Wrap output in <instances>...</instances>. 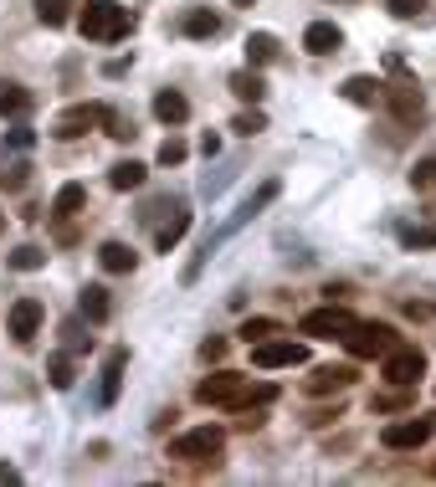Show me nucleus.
Here are the masks:
<instances>
[{
  "label": "nucleus",
  "instance_id": "obj_10",
  "mask_svg": "<svg viewBox=\"0 0 436 487\" xmlns=\"http://www.w3.org/2000/svg\"><path fill=\"white\" fill-rule=\"evenodd\" d=\"M103 119H108V103H78V108L57 113L52 134H57V139H78V134H87L93 123H103Z\"/></svg>",
  "mask_w": 436,
  "mask_h": 487
},
{
  "label": "nucleus",
  "instance_id": "obj_34",
  "mask_svg": "<svg viewBox=\"0 0 436 487\" xmlns=\"http://www.w3.org/2000/svg\"><path fill=\"white\" fill-rule=\"evenodd\" d=\"M411 185H415V190H436V160H421V164H415V169H411Z\"/></svg>",
  "mask_w": 436,
  "mask_h": 487
},
{
  "label": "nucleus",
  "instance_id": "obj_31",
  "mask_svg": "<svg viewBox=\"0 0 436 487\" xmlns=\"http://www.w3.org/2000/svg\"><path fill=\"white\" fill-rule=\"evenodd\" d=\"M37 16H42L46 26H67V16H72V0H37Z\"/></svg>",
  "mask_w": 436,
  "mask_h": 487
},
{
  "label": "nucleus",
  "instance_id": "obj_17",
  "mask_svg": "<svg viewBox=\"0 0 436 487\" xmlns=\"http://www.w3.org/2000/svg\"><path fill=\"white\" fill-rule=\"evenodd\" d=\"M83 205H87V190H83L78 180H67L62 190L52 195V221H72V216H78Z\"/></svg>",
  "mask_w": 436,
  "mask_h": 487
},
{
  "label": "nucleus",
  "instance_id": "obj_2",
  "mask_svg": "<svg viewBox=\"0 0 436 487\" xmlns=\"http://www.w3.org/2000/svg\"><path fill=\"white\" fill-rule=\"evenodd\" d=\"M87 41H124L134 31V11L119 0H83V16H78Z\"/></svg>",
  "mask_w": 436,
  "mask_h": 487
},
{
  "label": "nucleus",
  "instance_id": "obj_33",
  "mask_svg": "<svg viewBox=\"0 0 436 487\" xmlns=\"http://www.w3.org/2000/svg\"><path fill=\"white\" fill-rule=\"evenodd\" d=\"M385 11H391L395 21H411V16H421V11H426V0H385Z\"/></svg>",
  "mask_w": 436,
  "mask_h": 487
},
{
  "label": "nucleus",
  "instance_id": "obj_7",
  "mask_svg": "<svg viewBox=\"0 0 436 487\" xmlns=\"http://www.w3.org/2000/svg\"><path fill=\"white\" fill-rule=\"evenodd\" d=\"M432 431H436L432 416H411V421H391V426L380 431V442L391 451H421L432 442Z\"/></svg>",
  "mask_w": 436,
  "mask_h": 487
},
{
  "label": "nucleus",
  "instance_id": "obj_21",
  "mask_svg": "<svg viewBox=\"0 0 436 487\" xmlns=\"http://www.w3.org/2000/svg\"><path fill=\"white\" fill-rule=\"evenodd\" d=\"M31 113V93L21 82H5L0 78V119H26Z\"/></svg>",
  "mask_w": 436,
  "mask_h": 487
},
{
  "label": "nucleus",
  "instance_id": "obj_19",
  "mask_svg": "<svg viewBox=\"0 0 436 487\" xmlns=\"http://www.w3.org/2000/svg\"><path fill=\"white\" fill-rule=\"evenodd\" d=\"M154 119L160 123H185L190 119V103H185V93H175V87H165V93H154Z\"/></svg>",
  "mask_w": 436,
  "mask_h": 487
},
{
  "label": "nucleus",
  "instance_id": "obj_22",
  "mask_svg": "<svg viewBox=\"0 0 436 487\" xmlns=\"http://www.w3.org/2000/svg\"><path fill=\"white\" fill-rule=\"evenodd\" d=\"M98 262H103V272H134L139 267V252L124 242H103L98 246Z\"/></svg>",
  "mask_w": 436,
  "mask_h": 487
},
{
  "label": "nucleus",
  "instance_id": "obj_29",
  "mask_svg": "<svg viewBox=\"0 0 436 487\" xmlns=\"http://www.w3.org/2000/svg\"><path fill=\"white\" fill-rule=\"evenodd\" d=\"M236 334H242V344H262V339H272V334H283V324H277V318H247Z\"/></svg>",
  "mask_w": 436,
  "mask_h": 487
},
{
  "label": "nucleus",
  "instance_id": "obj_3",
  "mask_svg": "<svg viewBox=\"0 0 436 487\" xmlns=\"http://www.w3.org/2000/svg\"><path fill=\"white\" fill-rule=\"evenodd\" d=\"M380 375L391 380L395 390H411L421 375H426V354L415 344H391L385 354H380Z\"/></svg>",
  "mask_w": 436,
  "mask_h": 487
},
{
  "label": "nucleus",
  "instance_id": "obj_40",
  "mask_svg": "<svg viewBox=\"0 0 436 487\" xmlns=\"http://www.w3.org/2000/svg\"><path fill=\"white\" fill-rule=\"evenodd\" d=\"M406 313H411V318H436V308L432 303H415V298L406 303Z\"/></svg>",
  "mask_w": 436,
  "mask_h": 487
},
{
  "label": "nucleus",
  "instance_id": "obj_44",
  "mask_svg": "<svg viewBox=\"0 0 436 487\" xmlns=\"http://www.w3.org/2000/svg\"><path fill=\"white\" fill-rule=\"evenodd\" d=\"M231 5H257V0H231Z\"/></svg>",
  "mask_w": 436,
  "mask_h": 487
},
{
  "label": "nucleus",
  "instance_id": "obj_36",
  "mask_svg": "<svg viewBox=\"0 0 436 487\" xmlns=\"http://www.w3.org/2000/svg\"><path fill=\"white\" fill-rule=\"evenodd\" d=\"M406 246L421 252V246H436V226H421V231H406Z\"/></svg>",
  "mask_w": 436,
  "mask_h": 487
},
{
  "label": "nucleus",
  "instance_id": "obj_9",
  "mask_svg": "<svg viewBox=\"0 0 436 487\" xmlns=\"http://www.w3.org/2000/svg\"><path fill=\"white\" fill-rule=\"evenodd\" d=\"M391 344H395V334L385 324H354L344 334V349H350L354 359H374V354H385Z\"/></svg>",
  "mask_w": 436,
  "mask_h": 487
},
{
  "label": "nucleus",
  "instance_id": "obj_26",
  "mask_svg": "<svg viewBox=\"0 0 436 487\" xmlns=\"http://www.w3.org/2000/svg\"><path fill=\"white\" fill-rule=\"evenodd\" d=\"M247 62H251V67L277 62V37H272V31H251V37H247Z\"/></svg>",
  "mask_w": 436,
  "mask_h": 487
},
{
  "label": "nucleus",
  "instance_id": "obj_14",
  "mask_svg": "<svg viewBox=\"0 0 436 487\" xmlns=\"http://www.w3.org/2000/svg\"><path fill=\"white\" fill-rule=\"evenodd\" d=\"M124 365H128V349H108V359H103V385H98V406H113V400H119Z\"/></svg>",
  "mask_w": 436,
  "mask_h": 487
},
{
  "label": "nucleus",
  "instance_id": "obj_13",
  "mask_svg": "<svg viewBox=\"0 0 436 487\" xmlns=\"http://www.w3.org/2000/svg\"><path fill=\"white\" fill-rule=\"evenodd\" d=\"M339 93H344L354 108H374V103H385V82L370 78V72H354V78H344V87H339Z\"/></svg>",
  "mask_w": 436,
  "mask_h": 487
},
{
  "label": "nucleus",
  "instance_id": "obj_6",
  "mask_svg": "<svg viewBox=\"0 0 436 487\" xmlns=\"http://www.w3.org/2000/svg\"><path fill=\"white\" fill-rule=\"evenodd\" d=\"M251 365L257 369L308 365V344H298V339H262V344H251Z\"/></svg>",
  "mask_w": 436,
  "mask_h": 487
},
{
  "label": "nucleus",
  "instance_id": "obj_20",
  "mask_svg": "<svg viewBox=\"0 0 436 487\" xmlns=\"http://www.w3.org/2000/svg\"><path fill=\"white\" fill-rule=\"evenodd\" d=\"M78 308H83L87 324H108V313H113V303H108V287L103 283H87L83 298H78Z\"/></svg>",
  "mask_w": 436,
  "mask_h": 487
},
{
  "label": "nucleus",
  "instance_id": "obj_30",
  "mask_svg": "<svg viewBox=\"0 0 436 487\" xmlns=\"http://www.w3.org/2000/svg\"><path fill=\"white\" fill-rule=\"evenodd\" d=\"M231 128H236L242 139H251V134H262V128H267V113H262V108L251 103V108H242V113L231 119Z\"/></svg>",
  "mask_w": 436,
  "mask_h": 487
},
{
  "label": "nucleus",
  "instance_id": "obj_12",
  "mask_svg": "<svg viewBox=\"0 0 436 487\" xmlns=\"http://www.w3.org/2000/svg\"><path fill=\"white\" fill-rule=\"evenodd\" d=\"M359 375H354V365H324V369H313L308 380H303V390L308 395H339V390H350Z\"/></svg>",
  "mask_w": 436,
  "mask_h": 487
},
{
  "label": "nucleus",
  "instance_id": "obj_8",
  "mask_svg": "<svg viewBox=\"0 0 436 487\" xmlns=\"http://www.w3.org/2000/svg\"><path fill=\"white\" fill-rule=\"evenodd\" d=\"M242 385H247V375H231V369H216V375H206L201 385H195V400L201 406H236V395H242Z\"/></svg>",
  "mask_w": 436,
  "mask_h": 487
},
{
  "label": "nucleus",
  "instance_id": "obj_35",
  "mask_svg": "<svg viewBox=\"0 0 436 487\" xmlns=\"http://www.w3.org/2000/svg\"><path fill=\"white\" fill-rule=\"evenodd\" d=\"M62 334H67V349H93V334H83V324L72 318V324H62Z\"/></svg>",
  "mask_w": 436,
  "mask_h": 487
},
{
  "label": "nucleus",
  "instance_id": "obj_23",
  "mask_svg": "<svg viewBox=\"0 0 436 487\" xmlns=\"http://www.w3.org/2000/svg\"><path fill=\"white\" fill-rule=\"evenodd\" d=\"M180 31H185V37H195V41H206V37H216V31H221V16H216V11H206V5H195V11H185Z\"/></svg>",
  "mask_w": 436,
  "mask_h": 487
},
{
  "label": "nucleus",
  "instance_id": "obj_39",
  "mask_svg": "<svg viewBox=\"0 0 436 487\" xmlns=\"http://www.w3.org/2000/svg\"><path fill=\"white\" fill-rule=\"evenodd\" d=\"M26 169H31V164H16V169H11V175H0V180H5V185H11V190H21V185H26Z\"/></svg>",
  "mask_w": 436,
  "mask_h": 487
},
{
  "label": "nucleus",
  "instance_id": "obj_24",
  "mask_svg": "<svg viewBox=\"0 0 436 487\" xmlns=\"http://www.w3.org/2000/svg\"><path fill=\"white\" fill-rule=\"evenodd\" d=\"M144 180H149V164H139V160H119L108 169V185L113 190H139Z\"/></svg>",
  "mask_w": 436,
  "mask_h": 487
},
{
  "label": "nucleus",
  "instance_id": "obj_45",
  "mask_svg": "<svg viewBox=\"0 0 436 487\" xmlns=\"http://www.w3.org/2000/svg\"><path fill=\"white\" fill-rule=\"evenodd\" d=\"M0 231H5V210H0Z\"/></svg>",
  "mask_w": 436,
  "mask_h": 487
},
{
  "label": "nucleus",
  "instance_id": "obj_43",
  "mask_svg": "<svg viewBox=\"0 0 436 487\" xmlns=\"http://www.w3.org/2000/svg\"><path fill=\"white\" fill-rule=\"evenodd\" d=\"M201 154H206V160H216V154H221V139H216V134H206V139H201Z\"/></svg>",
  "mask_w": 436,
  "mask_h": 487
},
{
  "label": "nucleus",
  "instance_id": "obj_28",
  "mask_svg": "<svg viewBox=\"0 0 436 487\" xmlns=\"http://www.w3.org/2000/svg\"><path fill=\"white\" fill-rule=\"evenodd\" d=\"M46 380H52V390H72V380H78L72 375V354H52L46 359Z\"/></svg>",
  "mask_w": 436,
  "mask_h": 487
},
{
  "label": "nucleus",
  "instance_id": "obj_32",
  "mask_svg": "<svg viewBox=\"0 0 436 487\" xmlns=\"http://www.w3.org/2000/svg\"><path fill=\"white\" fill-rule=\"evenodd\" d=\"M185 154H190L185 139H175V134H169V139L160 144V164H185Z\"/></svg>",
  "mask_w": 436,
  "mask_h": 487
},
{
  "label": "nucleus",
  "instance_id": "obj_41",
  "mask_svg": "<svg viewBox=\"0 0 436 487\" xmlns=\"http://www.w3.org/2000/svg\"><path fill=\"white\" fill-rule=\"evenodd\" d=\"M16 483H21V472L11 467V462H0V487H16Z\"/></svg>",
  "mask_w": 436,
  "mask_h": 487
},
{
  "label": "nucleus",
  "instance_id": "obj_37",
  "mask_svg": "<svg viewBox=\"0 0 436 487\" xmlns=\"http://www.w3.org/2000/svg\"><path fill=\"white\" fill-rule=\"evenodd\" d=\"M201 359H206V365H221V359H226V339H206V344H201Z\"/></svg>",
  "mask_w": 436,
  "mask_h": 487
},
{
  "label": "nucleus",
  "instance_id": "obj_25",
  "mask_svg": "<svg viewBox=\"0 0 436 487\" xmlns=\"http://www.w3.org/2000/svg\"><path fill=\"white\" fill-rule=\"evenodd\" d=\"M231 93H236L242 103H262L267 98V82H262L257 67H247V72H231Z\"/></svg>",
  "mask_w": 436,
  "mask_h": 487
},
{
  "label": "nucleus",
  "instance_id": "obj_1",
  "mask_svg": "<svg viewBox=\"0 0 436 487\" xmlns=\"http://www.w3.org/2000/svg\"><path fill=\"white\" fill-rule=\"evenodd\" d=\"M277 195H283V180H262V185H257V190H251L247 201L236 205V210H231L226 221L216 226V231H210L206 242H201V252H195V262L185 267V283H195V277H201V267H206L210 257H216V252H221V246H226L231 236H236V231H242V226H251V221H257V216H262V210H267V205L277 201Z\"/></svg>",
  "mask_w": 436,
  "mask_h": 487
},
{
  "label": "nucleus",
  "instance_id": "obj_15",
  "mask_svg": "<svg viewBox=\"0 0 436 487\" xmlns=\"http://www.w3.org/2000/svg\"><path fill=\"white\" fill-rule=\"evenodd\" d=\"M303 46H308L313 57H329V52H339V46H344V31H339L333 21H313L308 31H303Z\"/></svg>",
  "mask_w": 436,
  "mask_h": 487
},
{
  "label": "nucleus",
  "instance_id": "obj_5",
  "mask_svg": "<svg viewBox=\"0 0 436 487\" xmlns=\"http://www.w3.org/2000/svg\"><path fill=\"white\" fill-rule=\"evenodd\" d=\"M359 324V318H354L350 308H313V313H303V318H298V334H308V339H344V334H350V328Z\"/></svg>",
  "mask_w": 436,
  "mask_h": 487
},
{
  "label": "nucleus",
  "instance_id": "obj_38",
  "mask_svg": "<svg viewBox=\"0 0 436 487\" xmlns=\"http://www.w3.org/2000/svg\"><path fill=\"white\" fill-rule=\"evenodd\" d=\"M5 139H11V149H31V144H37V134H31V128H26V123H16V128H11V134H5Z\"/></svg>",
  "mask_w": 436,
  "mask_h": 487
},
{
  "label": "nucleus",
  "instance_id": "obj_18",
  "mask_svg": "<svg viewBox=\"0 0 436 487\" xmlns=\"http://www.w3.org/2000/svg\"><path fill=\"white\" fill-rule=\"evenodd\" d=\"M185 231H190V210H185V205H169V221L154 231V246H160V252H175Z\"/></svg>",
  "mask_w": 436,
  "mask_h": 487
},
{
  "label": "nucleus",
  "instance_id": "obj_4",
  "mask_svg": "<svg viewBox=\"0 0 436 487\" xmlns=\"http://www.w3.org/2000/svg\"><path fill=\"white\" fill-rule=\"evenodd\" d=\"M221 447H226V431L221 426H195V431H185V436L169 442V457H175V462H216Z\"/></svg>",
  "mask_w": 436,
  "mask_h": 487
},
{
  "label": "nucleus",
  "instance_id": "obj_27",
  "mask_svg": "<svg viewBox=\"0 0 436 487\" xmlns=\"http://www.w3.org/2000/svg\"><path fill=\"white\" fill-rule=\"evenodd\" d=\"M5 262H11V272H42V267H46V252H42V246H31V242H26V246H16V252H11Z\"/></svg>",
  "mask_w": 436,
  "mask_h": 487
},
{
  "label": "nucleus",
  "instance_id": "obj_11",
  "mask_svg": "<svg viewBox=\"0 0 436 487\" xmlns=\"http://www.w3.org/2000/svg\"><path fill=\"white\" fill-rule=\"evenodd\" d=\"M42 303H37V298H21V303H11V339H16V344H31V339H37V334H42Z\"/></svg>",
  "mask_w": 436,
  "mask_h": 487
},
{
  "label": "nucleus",
  "instance_id": "obj_16",
  "mask_svg": "<svg viewBox=\"0 0 436 487\" xmlns=\"http://www.w3.org/2000/svg\"><path fill=\"white\" fill-rule=\"evenodd\" d=\"M385 103L395 108V119H415V113L426 108V98H421V87H415V82H400V87H385Z\"/></svg>",
  "mask_w": 436,
  "mask_h": 487
},
{
  "label": "nucleus",
  "instance_id": "obj_42",
  "mask_svg": "<svg viewBox=\"0 0 436 487\" xmlns=\"http://www.w3.org/2000/svg\"><path fill=\"white\" fill-rule=\"evenodd\" d=\"M406 406V395H380V400H374V410H400Z\"/></svg>",
  "mask_w": 436,
  "mask_h": 487
}]
</instances>
